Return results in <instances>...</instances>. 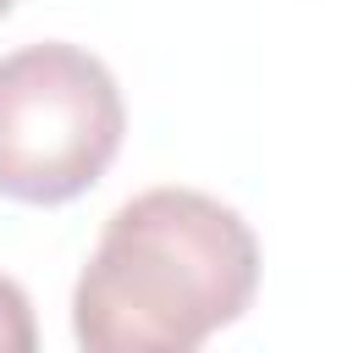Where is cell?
Masks as SVG:
<instances>
[{
  "instance_id": "277c9868",
  "label": "cell",
  "mask_w": 353,
  "mask_h": 353,
  "mask_svg": "<svg viewBox=\"0 0 353 353\" xmlns=\"http://www.w3.org/2000/svg\"><path fill=\"white\" fill-rule=\"evenodd\" d=\"M11 6H17V0H0V17H6V11H11Z\"/></svg>"
},
{
  "instance_id": "7a4b0ae2",
  "label": "cell",
  "mask_w": 353,
  "mask_h": 353,
  "mask_svg": "<svg viewBox=\"0 0 353 353\" xmlns=\"http://www.w3.org/2000/svg\"><path fill=\"white\" fill-rule=\"evenodd\" d=\"M127 132L110 66L66 39L0 55V199L66 204L88 193Z\"/></svg>"
},
{
  "instance_id": "6da1fadb",
  "label": "cell",
  "mask_w": 353,
  "mask_h": 353,
  "mask_svg": "<svg viewBox=\"0 0 353 353\" xmlns=\"http://www.w3.org/2000/svg\"><path fill=\"white\" fill-rule=\"evenodd\" d=\"M254 287L259 243L232 204L149 188L105 221L72 287V336L88 353H188L243 320Z\"/></svg>"
},
{
  "instance_id": "3957f363",
  "label": "cell",
  "mask_w": 353,
  "mask_h": 353,
  "mask_svg": "<svg viewBox=\"0 0 353 353\" xmlns=\"http://www.w3.org/2000/svg\"><path fill=\"white\" fill-rule=\"evenodd\" d=\"M33 347H39L33 303L11 276H0V353H33Z\"/></svg>"
}]
</instances>
